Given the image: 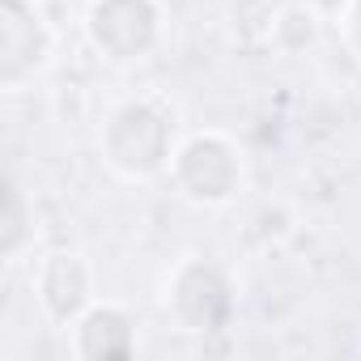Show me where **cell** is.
I'll return each mask as SVG.
<instances>
[{"mask_svg": "<svg viewBox=\"0 0 361 361\" xmlns=\"http://www.w3.org/2000/svg\"><path fill=\"white\" fill-rule=\"evenodd\" d=\"M102 157L123 178H153V174L170 170V161H174L170 115L149 98L119 102L102 123Z\"/></svg>", "mask_w": 361, "mask_h": 361, "instance_id": "obj_1", "label": "cell"}, {"mask_svg": "<svg viewBox=\"0 0 361 361\" xmlns=\"http://www.w3.org/2000/svg\"><path fill=\"white\" fill-rule=\"evenodd\" d=\"M170 174L192 204H226L243 188V153L221 132H196L174 149Z\"/></svg>", "mask_w": 361, "mask_h": 361, "instance_id": "obj_2", "label": "cell"}, {"mask_svg": "<svg viewBox=\"0 0 361 361\" xmlns=\"http://www.w3.org/2000/svg\"><path fill=\"white\" fill-rule=\"evenodd\" d=\"M90 47L115 64L145 60L161 39V5L157 0H90L85 9Z\"/></svg>", "mask_w": 361, "mask_h": 361, "instance_id": "obj_3", "label": "cell"}, {"mask_svg": "<svg viewBox=\"0 0 361 361\" xmlns=\"http://www.w3.org/2000/svg\"><path fill=\"white\" fill-rule=\"evenodd\" d=\"M56 51V35L35 0H0V90L35 81Z\"/></svg>", "mask_w": 361, "mask_h": 361, "instance_id": "obj_4", "label": "cell"}, {"mask_svg": "<svg viewBox=\"0 0 361 361\" xmlns=\"http://www.w3.org/2000/svg\"><path fill=\"white\" fill-rule=\"evenodd\" d=\"M183 331H226L234 323V285L209 259H183L166 293Z\"/></svg>", "mask_w": 361, "mask_h": 361, "instance_id": "obj_5", "label": "cell"}, {"mask_svg": "<svg viewBox=\"0 0 361 361\" xmlns=\"http://www.w3.org/2000/svg\"><path fill=\"white\" fill-rule=\"evenodd\" d=\"M39 306L51 323H77L90 310V264L77 251H56L39 264L35 276Z\"/></svg>", "mask_w": 361, "mask_h": 361, "instance_id": "obj_6", "label": "cell"}, {"mask_svg": "<svg viewBox=\"0 0 361 361\" xmlns=\"http://www.w3.org/2000/svg\"><path fill=\"white\" fill-rule=\"evenodd\" d=\"M73 353L81 361H111L136 353V323L123 306L98 302L73 323Z\"/></svg>", "mask_w": 361, "mask_h": 361, "instance_id": "obj_7", "label": "cell"}, {"mask_svg": "<svg viewBox=\"0 0 361 361\" xmlns=\"http://www.w3.org/2000/svg\"><path fill=\"white\" fill-rule=\"evenodd\" d=\"M35 238V213L26 192L18 188V178H5V204H0V255L18 259L26 243Z\"/></svg>", "mask_w": 361, "mask_h": 361, "instance_id": "obj_8", "label": "cell"}, {"mask_svg": "<svg viewBox=\"0 0 361 361\" xmlns=\"http://www.w3.org/2000/svg\"><path fill=\"white\" fill-rule=\"evenodd\" d=\"M344 39L353 47V56L361 60V0H348V9H344Z\"/></svg>", "mask_w": 361, "mask_h": 361, "instance_id": "obj_9", "label": "cell"}]
</instances>
